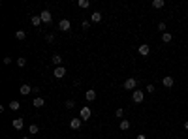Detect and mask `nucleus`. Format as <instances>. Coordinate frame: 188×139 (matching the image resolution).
Returning a JSON list of instances; mask_svg holds the SVG:
<instances>
[{
    "label": "nucleus",
    "mask_w": 188,
    "mask_h": 139,
    "mask_svg": "<svg viewBox=\"0 0 188 139\" xmlns=\"http://www.w3.org/2000/svg\"><path fill=\"white\" fill-rule=\"evenodd\" d=\"M40 17H42L43 23H51V21H53V17H51V11H49V10H43L42 13H40Z\"/></svg>",
    "instance_id": "5"
},
{
    "label": "nucleus",
    "mask_w": 188,
    "mask_h": 139,
    "mask_svg": "<svg viewBox=\"0 0 188 139\" xmlns=\"http://www.w3.org/2000/svg\"><path fill=\"white\" fill-rule=\"evenodd\" d=\"M173 83L175 81H173V77H171V75H166V77L162 79V85L166 86V89H171V86H173Z\"/></svg>",
    "instance_id": "7"
},
{
    "label": "nucleus",
    "mask_w": 188,
    "mask_h": 139,
    "mask_svg": "<svg viewBox=\"0 0 188 139\" xmlns=\"http://www.w3.org/2000/svg\"><path fill=\"white\" fill-rule=\"evenodd\" d=\"M137 51H139V55H141V57H147V55L151 53V47L145 43V45H139V49H137Z\"/></svg>",
    "instance_id": "10"
},
{
    "label": "nucleus",
    "mask_w": 188,
    "mask_h": 139,
    "mask_svg": "<svg viewBox=\"0 0 188 139\" xmlns=\"http://www.w3.org/2000/svg\"><path fill=\"white\" fill-rule=\"evenodd\" d=\"M135 139H147V136H145V133H139V136L135 137Z\"/></svg>",
    "instance_id": "31"
},
{
    "label": "nucleus",
    "mask_w": 188,
    "mask_h": 139,
    "mask_svg": "<svg viewBox=\"0 0 188 139\" xmlns=\"http://www.w3.org/2000/svg\"><path fill=\"white\" fill-rule=\"evenodd\" d=\"M58 28H60V30H62V32H68V30H70V28H71V23H70V21H68V19H62V21H60V23H58Z\"/></svg>",
    "instance_id": "4"
},
{
    "label": "nucleus",
    "mask_w": 188,
    "mask_h": 139,
    "mask_svg": "<svg viewBox=\"0 0 188 139\" xmlns=\"http://www.w3.org/2000/svg\"><path fill=\"white\" fill-rule=\"evenodd\" d=\"M130 128V120H121V130H128Z\"/></svg>",
    "instance_id": "25"
},
{
    "label": "nucleus",
    "mask_w": 188,
    "mask_h": 139,
    "mask_svg": "<svg viewBox=\"0 0 188 139\" xmlns=\"http://www.w3.org/2000/svg\"><path fill=\"white\" fill-rule=\"evenodd\" d=\"M55 77H57V79H62L64 77V75H66V68H62V66H57V68H55Z\"/></svg>",
    "instance_id": "6"
},
{
    "label": "nucleus",
    "mask_w": 188,
    "mask_h": 139,
    "mask_svg": "<svg viewBox=\"0 0 188 139\" xmlns=\"http://www.w3.org/2000/svg\"><path fill=\"white\" fill-rule=\"evenodd\" d=\"M185 130H186V132H188V120L185 122Z\"/></svg>",
    "instance_id": "32"
},
{
    "label": "nucleus",
    "mask_w": 188,
    "mask_h": 139,
    "mask_svg": "<svg viewBox=\"0 0 188 139\" xmlns=\"http://www.w3.org/2000/svg\"><path fill=\"white\" fill-rule=\"evenodd\" d=\"M81 118H71V120H70V128L71 130H79V128H81Z\"/></svg>",
    "instance_id": "9"
},
{
    "label": "nucleus",
    "mask_w": 188,
    "mask_h": 139,
    "mask_svg": "<svg viewBox=\"0 0 188 139\" xmlns=\"http://www.w3.org/2000/svg\"><path fill=\"white\" fill-rule=\"evenodd\" d=\"M85 100L87 102H94L96 100V90H87L85 92Z\"/></svg>",
    "instance_id": "11"
},
{
    "label": "nucleus",
    "mask_w": 188,
    "mask_h": 139,
    "mask_svg": "<svg viewBox=\"0 0 188 139\" xmlns=\"http://www.w3.org/2000/svg\"><path fill=\"white\" fill-rule=\"evenodd\" d=\"M64 107H66V109H74V107H75V102L74 100H68L66 104H64Z\"/></svg>",
    "instance_id": "24"
},
{
    "label": "nucleus",
    "mask_w": 188,
    "mask_h": 139,
    "mask_svg": "<svg viewBox=\"0 0 188 139\" xmlns=\"http://www.w3.org/2000/svg\"><path fill=\"white\" fill-rule=\"evenodd\" d=\"M17 66H19V68H25V66H26V58L25 57H19L17 58Z\"/></svg>",
    "instance_id": "19"
},
{
    "label": "nucleus",
    "mask_w": 188,
    "mask_h": 139,
    "mask_svg": "<svg viewBox=\"0 0 188 139\" xmlns=\"http://www.w3.org/2000/svg\"><path fill=\"white\" fill-rule=\"evenodd\" d=\"M28 132L32 133V136H34V133H38V132H40V126H38V124H30V128H28Z\"/></svg>",
    "instance_id": "21"
},
{
    "label": "nucleus",
    "mask_w": 188,
    "mask_h": 139,
    "mask_svg": "<svg viewBox=\"0 0 188 139\" xmlns=\"http://www.w3.org/2000/svg\"><path fill=\"white\" fill-rule=\"evenodd\" d=\"M15 38H17V39H25L26 38V32H25V30H17V32H15Z\"/></svg>",
    "instance_id": "20"
},
{
    "label": "nucleus",
    "mask_w": 188,
    "mask_h": 139,
    "mask_svg": "<svg viewBox=\"0 0 188 139\" xmlns=\"http://www.w3.org/2000/svg\"><path fill=\"white\" fill-rule=\"evenodd\" d=\"M164 6H166V2H164V0H154V2H153V8H156V10H162Z\"/></svg>",
    "instance_id": "16"
},
{
    "label": "nucleus",
    "mask_w": 188,
    "mask_h": 139,
    "mask_svg": "<svg viewBox=\"0 0 188 139\" xmlns=\"http://www.w3.org/2000/svg\"><path fill=\"white\" fill-rule=\"evenodd\" d=\"M53 62H55V68H57V66H60L62 64V57H60V55H55V57H53Z\"/></svg>",
    "instance_id": "18"
},
{
    "label": "nucleus",
    "mask_w": 188,
    "mask_h": 139,
    "mask_svg": "<svg viewBox=\"0 0 188 139\" xmlns=\"http://www.w3.org/2000/svg\"><path fill=\"white\" fill-rule=\"evenodd\" d=\"M32 105H34V107H38V109H40V107H43V105H45V100H43L42 96H38V98H34Z\"/></svg>",
    "instance_id": "12"
},
{
    "label": "nucleus",
    "mask_w": 188,
    "mask_h": 139,
    "mask_svg": "<svg viewBox=\"0 0 188 139\" xmlns=\"http://www.w3.org/2000/svg\"><path fill=\"white\" fill-rule=\"evenodd\" d=\"M135 86H137V79L130 77V79H126V81H124V89H126V90H132V92H134Z\"/></svg>",
    "instance_id": "2"
},
{
    "label": "nucleus",
    "mask_w": 188,
    "mask_h": 139,
    "mask_svg": "<svg viewBox=\"0 0 188 139\" xmlns=\"http://www.w3.org/2000/svg\"><path fill=\"white\" fill-rule=\"evenodd\" d=\"M30 21H32V25H34V26H40V25H42V17H40V15H34V17H32L30 19Z\"/></svg>",
    "instance_id": "15"
},
{
    "label": "nucleus",
    "mask_w": 188,
    "mask_h": 139,
    "mask_svg": "<svg viewBox=\"0 0 188 139\" xmlns=\"http://www.w3.org/2000/svg\"><path fill=\"white\" fill-rule=\"evenodd\" d=\"M158 30H160V32H166V23H158Z\"/></svg>",
    "instance_id": "27"
},
{
    "label": "nucleus",
    "mask_w": 188,
    "mask_h": 139,
    "mask_svg": "<svg viewBox=\"0 0 188 139\" xmlns=\"http://www.w3.org/2000/svg\"><path fill=\"white\" fill-rule=\"evenodd\" d=\"M171 39H173V36H171L169 32H164V34H162V41H164V43H169Z\"/></svg>",
    "instance_id": "17"
},
{
    "label": "nucleus",
    "mask_w": 188,
    "mask_h": 139,
    "mask_svg": "<svg viewBox=\"0 0 188 139\" xmlns=\"http://www.w3.org/2000/svg\"><path fill=\"white\" fill-rule=\"evenodd\" d=\"M147 92L153 94V92H154V85H147Z\"/></svg>",
    "instance_id": "28"
},
{
    "label": "nucleus",
    "mask_w": 188,
    "mask_h": 139,
    "mask_svg": "<svg viewBox=\"0 0 188 139\" xmlns=\"http://www.w3.org/2000/svg\"><path fill=\"white\" fill-rule=\"evenodd\" d=\"M90 19H92V23H100L102 21V13H100V11H94V13L90 15Z\"/></svg>",
    "instance_id": "14"
},
{
    "label": "nucleus",
    "mask_w": 188,
    "mask_h": 139,
    "mask_svg": "<svg viewBox=\"0 0 188 139\" xmlns=\"http://www.w3.org/2000/svg\"><path fill=\"white\" fill-rule=\"evenodd\" d=\"M19 107H21V104H19V102H15V100H13V102H11V104H10V109H11V111H17Z\"/></svg>",
    "instance_id": "22"
},
{
    "label": "nucleus",
    "mask_w": 188,
    "mask_h": 139,
    "mask_svg": "<svg viewBox=\"0 0 188 139\" xmlns=\"http://www.w3.org/2000/svg\"><path fill=\"white\" fill-rule=\"evenodd\" d=\"M11 124H13L15 130H23V126H25V120H23V118H15Z\"/></svg>",
    "instance_id": "13"
},
{
    "label": "nucleus",
    "mask_w": 188,
    "mask_h": 139,
    "mask_svg": "<svg viewBox=\"0 0 188 139\" xmlns=\"http://www.w3.org/2000/svg\"><path fill=\"white\" fill-rule=\"evenodd\" d=\"M77 6H79V8H89V6H90V2H89V0H79Z\"/></svg>",
    "instance_id": "23"
},
{
    "label": "nucleus",
    "mask_w": 188,
    "mask_h": 139,
    "mask_svg": "<svg viewBox=\"0 0 188 139\" xmlns=\"http://www.w3.org/2000/svg\"><path fill=\"white\" fill-rule=\"evenodd\" d=\"M4 64H6V66H8V64H11V58H10V57H6V58H4Z\"/></svg>",
    "instance_id": "30"
},
{
    "label": "nucleus",
    "mask_w": 188,
    "mask_h": 139,
    "mask_svg": "<svg viewBox=\"0 0 188 139\" xmlns=\"http://www.w3.org/2000/svg\"><path fill=\"white\" fill-rule=\"evenodd\" d=\"M143 98H145V92H143V90H134V92H132V100H134L135 104H141Z\"/></svg>",
    "instance_id": "1"
},
{
    "label": "nucleus",
    "mask_w": 188,
    "mask_h": 139,
    "mask_svg": "<svg viewBox=\"0 0 188 139\" xmlns=\"http://www.w3.org/2000/svg\"><path fill=\"white\" fill-rule=\"evenodd\" d=\"M23 139H30V137H23Z\"/></svg>",
    "instance_id": "33"
},
{
    "label": "nucleus",
    "mask_w": 188,
    "mask_h": 139,
    "mask_svg": "<svg viewBox=\"0 0 188 139\" xmlns=\"http://www.w3.org/2000/svg\"><path fill=\"white\" fill-rule=\"evenodd\" d=\"M122 115H124V109H122V107H119V109L115 111V117H117V118H122Z\"/></svg>",
    "instance_id": "26"
},
{
    "label": "nucleus",
    "mask_w": 188,
    "mask_h": 139,
    "mask_svg": "<svg viewBox=\"0 0 188 139\" xmlns=\"http://www.w3.org/2000/svg\"><path fill=\"white\" fill-rule=\"evenodd\" d=\"M83 28L89 30V28H90V23H89V21H83Z\"/></svg>",
    "instance_id": "29"
},
{
    "label": "nucleus",
    "mask_w": 188,
    "mask_h": 139,
    "mask_svg": "<svg viewBox=\"0 0 188 139\" xmlns=\"http://www.w3.org/2000/svg\"><path fill=\"white\" fill-rule=\"evenodd\" d=\"M90 117H92V111H90V107H83L81 113H79V118H81V120H89Z\"/></svg>",
    "instance_id": "3"
},
{
    "label": "nucleus",
    "mask_w": 188,
    "mask_h": 139,
    "mask_svg": "<svg viewBox=\"0 0 188 139\" xmlns=\"http://www.w3.org/2000/svg\"><path fill=\"white\" fill-rule=\"evenodd\" d=\"M30 92H32L30 85H21V89H19V94H21V96H28Z\"/></svg>",
    "instance_id": "8"
}]
</instances>
